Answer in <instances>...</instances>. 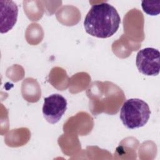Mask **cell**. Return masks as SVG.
<instances>
[{"instance_id":"1","label":"cell","mask_w":160,"mask_h":160,"mask_svg":"<svg viewBox=\"0 0 160 160\" xmlns=\"http://www.w3.org/2000/svg\"><path fill=\"white\" fill-rule=\"evenodd\" d=\"M120 23L116 8L108 2H101L91 8L84 18V27L92 36L108 38L117 32Z\"/></svg>"},{"instance_id":"2","label":"cell","mask_w":160,"mask_h":160,"mask_svg":"<svg viewBox=\"0 0 160 160\" xmlns=\"http://www.w3.org/2000/svg\"><path fill=\"white\" fill-rule=\"evenodd\" d=\"M151 111L147 102L138 98L127 99L122 104L119 118L128 129H137L144 126L148 121Z\"/></svg>"},{"instance_id":"3","label":"cell","mask_w":160,"mask_h":160,"mask_svg":"<svg viewBox=\"0 0 160 160\" xmlns=\"http://www.w3.org/2000/svg\"><path fill=\"white\" fill-rule=\"evenodd\" d=\"M160 53L155 48H146L136 56V64L138 71L144 75L155 76L160 70Z\"/></svg>"},{"instance_id":"4","label":"cell","mask_w":160,"mask_h":160,"mask_svg":"<svg viewBox=\"0 0 160 160\" xmlns=\"http://www.w3.org/2000/svg\"><path fill=\"white\" fill-rule=\"evenodd\" d=\"M67 101L59 94H52L44 98L42 114L46 120L51 124L59 121L67 109Z\"/></svg>"},{"instance_id":"5","label":"cell","mask_w":160,"mask_h":160,"mask_svg":"<svg viewBox=\"0 0 160 160\" xmlns=\"http://www.w3.org/2000/svg\"><path fill=\"white\" fill-rule=\"evenodd\" d=\"M1 33H6L10 31L17 22L18 8L12 1L1 0Z\"/></svg>"},{"instance_id":"6","label":"cell","mask_w":160,"mask_h":160,"mask_svg":"<svg viewBox=\"0 0 160 160\" xmlns=\"http://www.w3.org/2000/svg\"><path fill=\"white\" fill-rule=\"evenodd\" d=\"M142 8L146 14L151 16H156L160 12V2L142 1L141 2Z\"/></svg>"}]
</instances>
